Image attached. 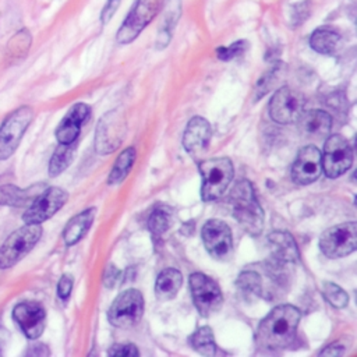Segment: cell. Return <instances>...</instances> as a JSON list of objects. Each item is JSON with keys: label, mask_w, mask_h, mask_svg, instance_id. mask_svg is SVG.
Listing matches in <instances>:
<instances>
[{"label": "cell", "mask_w": 357, "mask_h": 357, "mask_svg": "<svg viewBox=\"0 0 357 357\" xmlns=\"http://www.w3.org/2000/svg\"><path fill=\"white\" fill-rule=\"evenodd\" d=\"M280 71V67H273V68H271L259 81H258V84H257V88H255V96H257V99L258 98H261L264 93H266L271 88H272V85L275 84V81L278 79V73Z\"/></svg>", "instance_id": "33"}, {"label": "cell", "mask_w": 357, "mask_h": 357, "mask_svg": "<svg viewBox=\"0 0 357 357\" xmlns=\"http://www.w3.org/2000/svg\"><path fill=\"white\" fill-rule=\"evenodd\" d=\"M322 172L336 178L346 173L353 163V151L347 139L340 134L331 135L324 146V156H321Z\"/></svg>", "instance_id": "9"}, {"label": "cell", "mask_w": 357, "mask_h": 357, "mask_svg": "<svg viewBox=\"0 0 357 357\" xmlns=\"http://www.w3.org/2000/svg\"><path fill=\"white\" fill-rule=\"evenodd\" d=\"M183 282V276L177 269L173 268H167L163 269L155 283V293L158 296V298L160 300H170L173 298Z\"/></svg>", "instance_id": "23"}, {"label": "cell", "mask_w": 357, "mask_h": 357, "mask_svg": "<svg viewBox=\"0 0 357 357\" xmlns=\"http://www.w3.org/2000/svg\"><path fill=\"white\" fill-rule=\"evenodd\" d=\"M190 344L204 356H213L216 353V344L213 342V333L209 326L197 329L188 339Z\"/></svg>", "instance_id": "27"}, {"label": "cell", "mask_w": 357, "mask_h": 357, "mask_svg": "<svg viewBox=\"0 0 357 357\" xmlns=\"http://www.w3.org/2000/svg\"><path fill=\"white\" fill-rule=\"evenodd\" d=\"M300 123V130L307 137L322 138L329 134L332 119L324 110H310L300 116L297 120Z\"/></svg>", "instance_id": "20"}, {"label": "cell", "mask_w": 357, "mask_h": 357, "mask_svg": "<svg viewBox=\"0 0 357 357\" xmlns=\"http://www.w3.org/2000/svg\"><path fill=\"white\" fill-rule=\"evenodd\" d=\"M134 159H135V149L132 146L123 151L119 155V158H117V160H116V163H114V166H113V169L109 174L107 183L112 184V185L121 183L126 178V176L128 174V172H130V169L134 163Z\"/></svg>", "instance_id": "26"}, {"label": "cell", "mask_w": 357, "mask_h": 357, "mask_svg": "<svg viewBox=\"0 0 357 357\" xmlns=\"http://www.w3.org/2000/svg\"><path fill=\"white\" fill-rule=\"evenodd\" d=\"M67 198L68 194L64 190L59 187H50L33 198L32 204L22 215V220L25 223L40 225L42 222L52 218L66 204Z\"/></svg>", "instance_id": "13"}, {"label": "cell", "mask_w": 357, "mask_h": 357, "mask_svg": "<svg viewBox=\"0 0 357 357\" xmlns=\"http://www.w3.org/2000/svg\"><path fill=\"white\" fill-rule=\"evenodd\" d=\"M271 254L276 264H293L298 259V250L294 238L286 231H273L268 237Z\"/></svg>", "instance_id": "18"}, {"label": "cell", "mask_w": 357, "mask_h": 357, "mask_svg": "<svg viewBox=\"0 0 357 357\" xmlns=\"http://www.w3.org/2000/svg\"><path fill=\"white\" fill-rule=\"evenodd\" d=\"M42 227L38 223H26L13 231L0 247V269H7L22 259L38 243Z\"/></svg>", "instance_id": "4"}, {"label": "cell", "mask_w": 357, "mask_h": 357, "mask_svg": "<svg viewBox=\"0 0 357 357\" xmlns=\"http://www.w3.org/2000/svg\"><path fill=\"white\" fill-rule=\"evenodd\" d=\"M199 173L202 176L201 197L204 201H215L227 190L234 170L229 158H213L199 163Z\"/></svg>", "instance_id": "3"}, {"label": "cell", "mask_w": 357, "mask_h": 357, "mask_svg": "<svg viewBox=\"0 0 357 357\" xmlns=\"http://www.w3.org/2000/svg\"><path fill=\"white\" fill-rule=\"evenodd\" d=\"M340 42V33L329 26L317 28L310 38V46L321 54H333L339 49Z\"/></svg>", "instance_id": "21"}, {"label": "cell", "mask_w": 357, "mask_h": 357, "mask_svg": "<svg viewBox=\"0 0 357 357\" xmlns=\"http://www.w3.org/2000/svg\"><path fill=\"white\" fill-rule=\"evenodd\" d=\"M293 17L291 18H297V21L294 22V25L303 24V21L308 17L310 14V1H303L300 4H294L293 6Z\"/></svg>", "instance_id": "36"}, {"label": "cell", "mask_w": 357, "mask_h": 357, "mask_svg": "<svg viewBox=\"0 0 357 357\" xmlns=\"http://www.w3.org/2000/svg\"><path fill=\"white\" fill-rule=\"evenodd\" d=\"M120 1H121V0H107V1H106L105 7H103V10H102V13H100V22H102L103 25L107 24V21L114 15L116 10H117L119 6H120Z\"/></svg>", "instance_id": "37"}, {"label": "cell", "mask_w": 357, "mask_h": 357, "mask_svg": "<svg viewBox=\"0 0 357 357\" xmlns=\"http://www.w3.org/2000/svg\"><path fill=\"white\" fill-rule=\"evenodd\" d=\"M322 294H324V297L326 298V301H328L331 305H333L335 308H343V307H346L347 303H349V296H347V293H346L342 287H339L337 284H335V283H329V282L324 283V286H322Z\"/></svg>", "instance_id": "31"}, {"label": "cell", "mask_w": 357, "mask_h": 357, "mask_svg": "<svg viewBox=\"0 0 357 357\" xmlns=\"http://www.w3.org/2000/svg\"><path fill=\"white\" fill-rule=\"evenodd\" d=\"M35 188H18L15 185H3L0 187V205H13V206H22L26 205L29 201L38 195Z\"/></svg>", "instance_id": "24"}, {"label": "cell", "mask_w": 357, "mask_h": 357, "mask_svg": "<svg viewBox=\"0 0 357 357\" xmlns=\"http://www.w3.org/2000/svg\"><path fill=\"white\" fill-rule=\"evenodd\" d=\"M343 353H344V349L340 344H337V343L329 344L326 349H324L321 351V354H325V356H340Z\"/></svg>", "instance_id": "39"}, {"label": "cell", "mask_w": 357, "mask_h": 357, "mask_svg": "<svg viewBox=\"0 0 357 357\" xmlns=\"http://www.w3.org/2000/svg\"><path fill=\"white\" fill-rule=\"evenodd\" d=\"M233 216L238 225L251 236L261 233L264 227V212L254 195L252 185L248 180H240L230 192Z\"/></svg>", "instance_id": "2"}, {"label": "cell", "mask_w": 357, "mask_h": 357, "mask_svg": "<svg viewBox=\"0 0 357 357\" xmlns=\"http://www.w3.org/2000/svg\"><path fill=\"white\" fill-rule=\"evenodd\" d=\"M75 152V144H60L54 151L50 162H49V174L52 177L60 174L66 167L71 163Z\"/></svg>", "instance_id": "25"}, {"label": "cell", "mask_w": 357, "mask_h": 357, "mask_svg": "<svg viewBox=\"0 0 357 357\" xmlns=\"http://www.w3.org/2000/svg\"><path fill=\"white\" fill-rule=\"evenodd\" d=\"M211 139V126L202 117H192L183 137V145L187 152L197 153L202 151Z\"/></svg>", "instance_id": "19"}, {"label": "cell", "mask_w": 357, "mask_h": 357, "mask_svg": "<svg viewBox=\"0 0 357 357\" xmlns=\"http://www.w3.org/2000/svg\"><path fill=\"white\" fill-rule=\"evenodd\" d=\"M170 222L172 213L166 208H156L148 219V229L153 237H160L170 227Z\"/></svg>", "instance_id": "29"}, {"label": "cell", "mask_w": 357, "mask_h": 357, "mask_svg": "<svg viewBox=\"0 0 357 357\" xmlns=\"http://www.w3.org/2000/svg\"><path fill=\"white\" fill-rule=\"evenodd\" d=\"M178 15H180V0H174V3L169 7L167 14L163 20V24L159 29V35H158V40H156L158 49H163L169 43L172 31L178 20Z\"/></svg>", "instance_id": "28"}, {"label": "cell", "mask_w": 357, "mask_h": 357, "mask_svg": "<svg viewBox=\"0 0 357 357\" xmlns=\"http://www.w3.org/2000/svg\"><path fill=\"white\" fill-rule=\"evenodd\" d=\"M117 279H119V271L114 266H109L105 273V284L107 287H113Z\"/></svg>", "instance_id": "38"}, {"label": "cell", "mask_w": 357, "mask_h": 357, "mask_svg": "<svg viewBox=\"0 0 357 357\" xmlns=\"http://www.w3.org/2000/svg\"><path fill=\"white\" fill-rule=\"evenodd\" d=\"M237 286L244 293L261 296L262 294V278L255 271H244L237 279Z\"/></svg>", "instance_id": "30"}, {"label": "cell", "mask_w": 357, "mask_h": 357, "mask_svg": "<svg viewBox=\"0 0 357 357\" xmlns=\"http://www.w3.org/2000/svg\"><path fill=\"white\" fill-rule=\"evenodd\" d=\"M110 356H126V357H134L138 356L139 351L134 344H114L107 351Z\"/></svg>", "instance_id": "34"}, {"label": "cell", "mask_w": 357, "mask_h": 357, "mask_svg": "<svg viewBox=\"0 0 357 357\" xmlns=\"http://www.w3.org/2000/svg\"><path fill=\"white\" fill-rule=\"evenodd\" d=\"M304 106L305 100L300 92L289 86H283L272 96L269 102V114L273 121L289 124L300 119L304 113Z\"/></svg>", "instance_id": "11"}, {"label": "cell", "mask_w": 357, "mask_h": 357, "mask_svg": "<svg viewBox=\"0 0 357 357\" xmlns=\"http://www.w3.org/2000/svg\"><path fill=\"white\" fill-rule=\"evenodd\" d=\"M13 318L29 339H36L45 329L46 312L43 307L35 301H22L13 310Z\"/></svg>", "instance_id": "16"}, {"label": "cell", "mask_w": 357, "mask_h": 357, "mask_svg": "<svg viewBox=\"0 0 357 357\" xmlns=\"http://www.w3.org/2000/svg\"><path fill=\"white\" fill-rule=\"evenodd\" d=\"M32 119L33 110L31 106H21L6 117L0 127V160L14 153Z\"/></svg>", "instance_id": "6"}, {"label": "cell", "mask_w": 357, "mask_h": 357, "mask_svg": "<svg viewBox=\"0 0 357 357\" xmlns=\"http://www.w3.org/2000/svg\"><path fill=\"white\" fill-rule=\"evenodd\" d=\"M357 247V226L354 222L342 223L324 231L319 248L328 258H340L351 254Z\"/></svg>", "instance_id": "8"}, {"label": "cell", "mask_w": 357, "mask_h": 357, "mask_svg": "<svg viewBox=\"0 0 357 357\" xmlns=\"http://www.w3.org/2000/svg\"><path fill=\"white\" fill-rule=\"evenodd\" d=\"M95 216V209H86L78 215H75L66 226L63 237L67 245H73L75 244L78 240H81L84 237V234L88 231V229L92 225Z\"/></svg>", "instance_id": "22"}, {"label": "cell", "mask_w": 357, "mask_h": 357, "mask_svg": "<svg viewBox=\"0 0 357 357\" xmlns=\"http://www.w3.org/2000/svg\"><path fill=\"white\" fill-rule=\"evenodd\" d=\"M91 113V109L85 103H77L74 105L64 119L60 121L57 130H56V138L60 144H71L75 142L82 123L88 119Z\"/></svg>", "instance_id": "17"}, {"label": "cell", "mask_w": 357, "mask_h": 357, "mask_svg": "<svg viewBox=\"0 0 357 357\" xmlns=\"http://www.w3.org/2000/svg\"><path fill=\"white\" fill-rule=\"evenodd\" d=\"M160 7L162 0H135L132 8L116 33L117 42L121 45L132 42L156 17Z\"/></svg>", "instance_id": "5"}, {"label": "cell", "mask_w": 357, "mask_h": 357, "mask_svg": "<svg viewBox=\"0 0 357 357\" xmlns=\"http://www.w3.org/2000/svg\"><path fill=\"white\" fill-rule=\"evenodd\" d=\"M144 312V298L137 289L121 291L112 303L107 318L113 326L127 328L135 325Z\"/></svg>", "instance_id": "7"}, {"label": "cell", "mask_w": 357, "mask_h": 357, "mask_svg": "<svg viewBox=\"0 0 357 357\" xmlns=\"http://www.w3.org/2000/svg\"><path fill=\"white\" fill-rule=\"evenodd\" d=\"M73 289V278L70 275H63L57 284V294L61 300H67Z\"/></svg>", "instance_id": "35"}, {"label": "cell", "mask_w": 357, "mask_h": 357, "mask_svg": "<svg viewBox=\"0 0 357 357\" xmlns=\"http://www.w3.org/2000/svg\"><path fill=\"white\" fill-rule=\"evenodd\" d=\"M247 49V42L245 40H237L234 43H231L230 46H226V47H218L216 49V54L220 60H231L240 54H243Z\"/></svg>", "instance_id": "32"}, {"label": "cell", "mask_w": 357, "mask_h": 357, "mask_svg": "<svg viewBox=\"0 0 357 357\" xmlns=\"http://www.w3.org/2000/svg\"><path fill=\"white\" fill-rule=\"evenodd\" d=\"M126 132V123L123 116L117 112L106 113L98 123L95 134V149L100 155L112 153L123 141Z\"/></svg>", "instance_id": "12"}, {"label": "cell", "mask_w": 357, "mask_h": 357, "mask_svg": "<svg viewBox=\"0 0 357 357\" xmlns=\"http://www.w3.org/2000/svg\"><path fill=\"white\" fill-rule=\"evenodd\" d=\"M202 240L206 251L216 259H226L233 251L230 227L222 220H208L202 227Z\"/></svg>", "instance_id": "14"}, {"label": "cell", "mask_w": 357, "mask_h": 357, "mask_svg": "<svg viewBox=\"0 0 357 357\" xmlns=\"http://www.w3.org/2000/svg\"><path fill=\"white\" fill-rule=\"evenodd\" d=\"M300 311L290 304L275 307L259 324L257 343L266 350L286 349L293 344L300 321Z\"/></svg>", "instance_id": "1"}, {"label": "cell", "mask_w": 357, "mask_h": 357, "mask_svg": "<svg viewBox=\"0 0 357 357\" xmlns=\"http://www.w3.org/2000/svg\"><path fill=\"white\" fill-rule=\"evenodd\" d=\"M190 290L198 312L208 317L220 310L223 296L215 280L204 273L195 272L190 276Z\"/></svg>", "instance_id": "10"}, {"label": "cell", "mask_w": 357, "mask_h": 357, "mask_svg": "<svg viewBox=\"0 0 357 357\" xmlns=\"http://www.w3.org/2000/svg\"><path fill=\"white\" fill-rule=\"evenodd\" d=\"M321 152L317 146L308 145L304 146L291 167V177L297 184L307 185L315 181L322 173V162Z\"/></svg>", "instance_id": "15"}]
</instances>
